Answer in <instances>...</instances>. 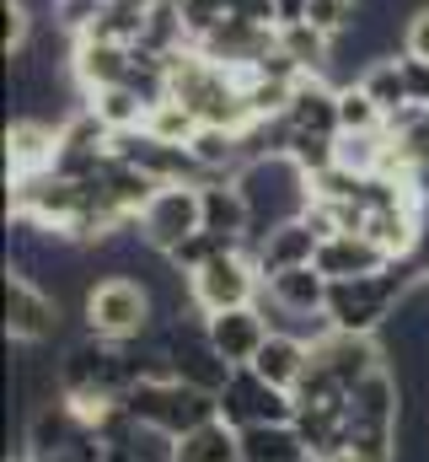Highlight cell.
Wrapping results in <instances>:
<instances>
[{"label": "cell", "instance_id": "obj_1", "mask_svg": "<svg viewBox=\"0 0 429 462\" xmlns=\"http://www.w3.org/2000/svg\"><path fill=\"white\" fill-rule=\"evenodd\" d=\"M236 189H242V199H247V210H252L247 247H258L274 226L301 221V216L312 210V172H306L296 156H252V162H242Z\"/></svg>", "mask_w": 429, "mask_h": 462}, {"label": "cell", "instance_id": "obj_2", "mask_svg": "<svg viewBox=\"0 0 429 462\" xmlns=\"http://www.w3.org/2000/svg\"><path fill=\"white\" fill-rule=\"evenodd\" d=\"M87 312V334L92 339H107V345H140L151 318H156V296L145 280H129V274H107L87 291L81 301Z\"/></svg>", "mask_w": 429, "mask_h": 462}, {"label": "cell", "instance_id": "obj_3", "mask_svg": "<svg viewBox=\"0 0 429 462\" xmlns=\"http://www.w3.org/2000/svg\"><path fill=\"white\" fill-rule=\"evenodd\" d=\"M123 409H129L140 425H161V430H172V436H188V430L220 420L214 393H199V387H188V382H178V376H140V382L123 393Z\"/></svg>", "mask_w": 429, "mask_h": 462}, {"label": "cell", "instance_id": "obj_4", "mask_svg": "<svg viewBox=\"0 0 429 462\" xmlns=\"http://www.w3.org/2000/svg\"><path fill=\"white\" fill-rule=\"evenodd\" d=\"M27 462H107V441L54 393L27 420Z\"/></svg>", "mask_w": 429, "mask_h": 462}, {"label": "cell", "instance_id": "obj_5", "mask_svg": "<svg viewBox=\"0 0 429 462\" xmlns=\"http://www.w3.org/2000/svg\"><path fill=\"white\" fill-rule=\"evenodd\" d=\"M258 296H263V274H258L247 247H231L214 263H205L199 274H188V301H194L199 318L231 312V307H252Z\"/></svg>", "mask_w": 429, "mask_h": 462}, {"label": "cell", "instance_id": "obj_6", "mask_svg": "<svg viewBox=\"0 0 429 462\" xmlns=\"http://www.w3.org/2000/svg\"><path fill=\"white\" fill-rule=\"evenodd\" d=\"M220 403V420L231 430H252V425H296V393L263 382L252 365H236L225 376V387L214 393Z\"/></svg>", "mask_w": 429, "mask_h": 462}, {"label": "cell", "instance_id": "obj_7", "mask_svg": "<svg viewBox=\"0 0 429 462\" xmlns=\"http://www.w3.org/2000/svg\"><path fill=\"white\" fill-rule=\"evenodd\" d=\"M140 242L151 253H172L178 242H188L194 231H205V199H199V183H161L151 194V205L140 210Z\"/></svg>", "mask_w": 429, "mask_h": 462}, {"label": "cell", "instance_id": "obj_8", "mask_svg": "<svg viewBox=\"0 0 429 462\" xmlns=\"http://www.w3.org/2000/svg\"><path fill=\"white\" fill-rule=\"evenodd\" d=\"M161 355H167L172 376L188 382V387H199V393H220L225 376L236 371V365H225V355L214 349L210 323H183V318H172L167 334H161Z\"/></svg>", "mask_w": 429, "mask_h": 462}, {"label": "cell", "instance_id": "obj_9", "mask_svg": "<svg viewBox=\"0 0 429 462\" xmlns=\"http://www.w3.org/2000/svg\"><path fill=\"white\" fill-rule=\"evenodd\" d=\"M54 328H59V301L27 269H5V339L38 349L54 339Z\"/></svg>", "mask_w": 429, "mask_h": 462}, {"label": "cell", "instance_id": "obj_10", "mask_svg": "<svg viewBox=\"0 0 429 462\" xmlns=\"http://www.w3.org/2000/svg\"><path fill=\"white\" fill-rule=\"evenodd\" d=\"M327 285L333 280L322 274L317 263H301V269H285V274L263 280V296H269V307L279 318H296V328H301V323L327 318Z\"/></svg>", "mask_w": 429, "mask_h": 462}, {"label": "cell", "instance_id": "obj_11", "mask_svg": "<svg viewBox=\"0 0 429 462\" xmlns=\"http://www.w3.org/2000/svg\"><path fill=\"white\" fill-rule=\"evenodd\" d=\"M205 323H210V339H214V349L225 355V365H252L258 349L269 345V334H274V323H269V312H263L258 301H252V307L214 312Z\"/></svg>", "mask_w": 429, "mask_h": 462}, {"label": "cell", "instance_id": "obj_12", "mask_svg": "<svg viewBox=\"0 0 429 462\" xmlns=\"http://www.w3.org/2000/svg\"><path fill=\"white\" fill-rule=\"evenodd\" d=\"M134 70V43H107V38H76L70 43V76L81 81V92H103V87H123Z\"/></svg>", "mask_w": 429, "mask_h": 462}, {"label": "cell", "instance_id": "obj_13", "mask_svg": "<svg viewBox=\"0 0 429 462\" xmlns=\"http://www.w3.org/2000/svg\"><path fill=\"white\" fill-rule=\"evenodd\" d=\"M312 263H317L327 280H360V274L387 269L392 253H387L381 242H370L365 231H333V236H322V247H317Z\"/></svg>", "mask_w": 429, "mask_h": 462}, {"label": "cell", "instance_id": "obj_14", "mask_svg": "<svg viewBox=\"0 0 429 462\" xmlns=\"http://www.w3.org/2000/svg\"><path fill=\"white\" fill-rule=\"evenodd\" d=\"M54 156H59V124L16 118V124L5 129V172H11V178L54 172Z\"/></svg>", "mask_w": 429, "mask_h": 462}, {"label": "cell", "instance_id": "obj_15", "mask_svg": "<svg viewBox=\"0 0 429 462\" xmlns=\"http://www.w3.org/2000/svg\"><path fill=\"white\" fill-rule=\"evenodd\" d=\"M322 247V236L312 231V221L301 216V221H285V226H274L258 247H247L252 253V263H258V274L263 280H274V274H285V269H301V263H312Z\"/></svg>", "mask_w": 429, "mask_h": 462}, {"label": "cell", "instance_id": "obj_16", "mask_svg": "<svg viewBox=\"0 0 429 462\" xmlns=\"http://www.w3.org/2000/svg\"><path fill=\"white\" fill-rule=\"evenodd\" d=\"M312 355H317L343 387H360L365 376H376V371L387 365V355H381V345H376V334H338V328H333L322 345H312Z\"/></svg>", "mask_w": 429, "mask_h": 462}, {"label": "cell", "instance_id": "obj_17", "mask_svg": "<svg viewBox=\"0 0 429 462\" xmlns=\"http://www.w3.org/2000/svg\"><path fill=\"white\" fill-rule=\"evenodd\" d=\"M285 124L296 134H327V140H338V87L327 76H306L296 87L290 108H285Z\"/></svg>", "mask_w": 429, "mask_h": 462}, {"label": "cell", "instance_id": "obj_18", "mask_svg": "<svg viewBox=\"0 0 429 462\" xmlns=\"http://www.w3.org/2000/svg\"><path fill=\"white\" fill-rule=\"evenodd\" d=\"M199 199H205V231L231 236V242H242V247H247L252 210H247V199H242L236 178H210V183H199Z\"/></svg>", "mask_w": 429, "mask_h": 462}, {"label": "cell", "instance_id": "obj_19", "mask_svg": "<svg viewBox=\"0 0 429 462\" xmlns=\"http://www.w3.org/2000/svg\"><path fill=\"white\" fill-rule=\"evenodd\" d=\"M306 365H312V345H306L301 334H290V328H274L269 345L258 349V360H252V371H258L263 382L285 387V393H296V382L306 376Z\"/></svg>", "mask_w": 429, "mask_h": 462}, {"label": "cell", "instance_id": "obj_20", "mask_svg": "<svg viewBox=\"0 0 429 462\" xmlns=\"http://www.w3.org/2000/svg\"><path fill=\"white\" fill-rule=\"evenodd\" d=\"M242 462H312L296 425H252L242 430Z\"/></svg>", "mask_w": 429, "mask_h": 462}, {"label": "cell", "instance_id": "obj_21", "mask_svg": "<svg viewBox=\"0 0 429 462\" xmlns=\"http://www.w3.org/2000/svg\"><path fill=\"white\" fill-rule=\"evenodd\" d=\"M178 462H242V430H231L225 420H210L178 441Z\"/></svg>", "mask_w": 429, "mask_h": 462}, {"label": "cell", "instance_id": "obj_22", "mask_svg": "<svg viewBox=\"0 0 429 462\" xmlns=\"http://www.w3.org/2000/svg\"><path fill=\"white\" fill-rule=\"evenodd\" d=\"M333 43L338 38H327V32H317L306 16L301 22H279V49L306 70V76H327V60H333Z\"/></svg>", "mask_w": 429, "mask_h": 462}, {"label": "cell", "instance_id": "obj_23", "mask_svg": "<svg viewBox=\"0 0 429 462\" xmlns=\"http://www.w3.org/2000/svg\"><path fill=\"white\" fill-rule=\"evenodd\" d=\"M87 108L103 118L113 134H118V129H140L145 114H151V103H145L134 87H103V92H92V97H87Z\"/></svg>", "mask_w": 429, "mask_h": 462}, {"label": "cell", "instance_id": "obj_24", "mask_svg": "<svg viewBox=\"0 0 429 462\" xmlns=\"http://www.w3.org/2000/svg\"><path fill=\"white\" fill-rule=\"evenodd\" d=\"M296 436L312 452V462L343 447V409H301L296 403Z\"/></svg>", "mask_w": 429, "mask_h": 462}, {"label": "cell", "instance_id": "obj_25", "mask_svg": "<svg viewBox=\"0 0 429 462\" xmlns=\"http://www.w3.org/2000/svg\"><path fill=\"white\" fill-rule=\"evenodd\" d=\"M387 114L376 108V97L360 87V81H343L338 87V134H381Z\"/></svg>", "mask_w": 429, "mask_h": 462}, {"label": "cell", "instance_id": "obj_26", "mask_svg": "<svg viewBox=\"0 0 429 462\" xmlns=\"http://www.w3.org/2000/svg\"><path fill=\"white\" fill-rule=\"evenodd\" d=\"M370 97H376V108L392 118L397 108H408V87H403V70H397V54H387V60H370L360 76H354Z\"/></svg>", "mask_w": 429, "mask_h": 462}, {"label": "cell", "instance_id": "obj_27", "mask_svg": "<svg viewBox=\"0 0 429 462\" xmlns=\"http://www.w3.org/2000/svg\"><path fill=\"white\" fill-rule=\"evenodd\" d=\"M145 129L156 134V140H172V145H194V134L205 129L194 108H183L178 97H167V103H156L151 114H145Z\"/></svg>", "mask_w": 429, "mask_h": 462}, {"label": "cell", "instance_id": "obj_28", "mask_svg": "<svg viewBox=\"0 0 429 462\" xmlns=\"http://www.w3.org/2000/svg\"><path fill=\"white\" fill-rule=\"evenodd\" d=\"M231 247H242V242H231V236H214V231H194L188 242H178L172 253H167V263L188 280V274H199L205 263H214L220 253H231Z\"/></svg>", "mask_w": 429, "mask_h": 462}, {"label": "cell", "instance_id": "obj_29", "mask_svg": "<svg viewBox=\"0 0 429 462\" xmlns=\"http://www.w3.org/2000/svg\"><path fill=\"white\" fill-rule=\"evenodd\" d=\"M387 162V129L381 134H338V167L360 172V178H376Z\"/></svg>", "mask_w": 429, "mask_h": 462}, {"label": "cell", "instance_id": "obj_30", "mask_svg": "<svg viewBox=\"0 0 429 462\" xmlns=\"http://www.w3.org/2000/svg\"><path fill=\"white\" fill-rule=\"evenodd\" d=\"M178 441H183V436H172V430H161V425H140V420H134L118 452H129L134 462H178Z\"/></svg>", "mask_w": 429, "mask_h": 462}, {"label": "cell", "instance_id": "obj_31", "mask_svg": "<svg viewBox=\"0 0 429 462\" xmlns=\"http://www.w3.org/2000/svg\"><path fill=\"white\" fill-rule=\"evenodd\" d=\"M360 11H365V0H312L306 5V22L317 32H327V38H343L360 22Z\"/></svg>", "mask_w": 429, "mask_h": 462}, {"label": "cell", "instance_id": "obj_32", "mask_svg": "<svg viewBox=\"0 0 429 462\" xmlns=\"http://www.w3.org/2000/svg\"><path fill=\"white\" fill-rule=\"evenodd\" d=\"M103 11H107V0H54V27L76 43V38H87L97 27Z\"/></svg>", "mask_w": 429, "mask_h": 462}, {"label": "cell", "instance_id": "obj_33", "mask_svg": "<svg viewBox=\"0 0 429 462\" xmlns=\"http://www.w3.org/2000/svg\"><path fill=\"white\" fill-rule=\"evenodd\" d=\"M178 11H183V27H188V43H205L214 27L231 16V5L225 0H178Z\"/></svg>", "mask_w": 429, "mask_h": 462}, {"label": "cell", "instance_id": "obj_34", "mask_svg": "<svg viewBox=\"0 0 429 462\" xmlns=\"http://www.w3.org/2000/svg\"><path fill=\"white\" fill-rule=\"evenodd\" d=\"M32 49V11L27 0H5V60Z\"/></svg>", "mask_w": 429, "mask_h": 462}, {"label": "cell", "instance_id": "obj_35", "mask_svg": "<svg viewBox=\"0 0 429 462\" xmlns=\"http://www.w3.org/2000/svg\"><path fill=\"white\" fill-rule=\"evenodd\" d=\"M397 70H403L408 103H424L429 108V60H419V54H397Z\"/></svg>", "mask_w": 429, "mask_h": 462}, {"label": "cell", "instance_id": "obj_36", "mask_svg": "<svg viewBox=\"0 0 429 462\" xmlns=\"http://www.w3.org/2000/svg\"><path fill=\"white\" fill-rule=\"evenodd\" d=\"M236 22H252V27H279V0H225Z\"/></svg>", "mask_w": 429, "mask_h": 462}, {"label": "cell", "instance_id": "obj_37", "mask_svg": "<svg viewBox=\"0 0 429 462\" xmlns=\"http://www.w3.org/2000/svg\"><path fill=\"white\" fill-rule=\"evenodd\" d=\"M403 54H419V60H429V0L408 16V27H403Z\"/></svg>", "mask_w": 429, "mask_h": 462}, {"label": "cell", "instance_id": "obj_38", "mask_svg": "<svg viewBox=\"0 0 429 462\" xmlns=\"http://www.w3.org/2000/svg\"><path fill=\"white\" fill-rule=\"evenodd\" d=\"M306 5H312V0H279V16H285V22H301Z\"/></svg>", "mask_w": 429, "mask_h": 462}, {"label": "cell", "instance_id": "obj_39", "mask_svg": "<svg viewBox=\"0 0 429 462\" xmlns=\"http://www.w3.org/2000/svg\"><path fill=\"white\" fill-rule=\"evenodd\" d=\"M317 462H360V457H354L349 447H338V452H327V457H317Z\"/></svg>", "mask_w": 429, "mask_h": 462}, {"label": "cell", "instance_id": "obj_40", "mask_svg": "<svg viewBox=\"0 0 429 462\" xmlns=\"http://www.w3.org/2000/svg\"><path fill=\"white\" fill-rule=\"evenodd\" d=\"M107 462H134L129 452H118V447H107Z\"/></svg>", "mask_w": 429, "mask_h": 462}, {"label": "cell", "instance_id": "obj_41", "mask_svg": "<svg viewBox=\"0 0 429 462\" xmlns=\"http://www.w3.org/2000/svg\"><path fill=\"white\" fill-rule=\"evenodd\" d=\"M16 462H27V457H16Z\"/></svg>", "mask_w": 429, "mask_h": 462}]
</instances>
